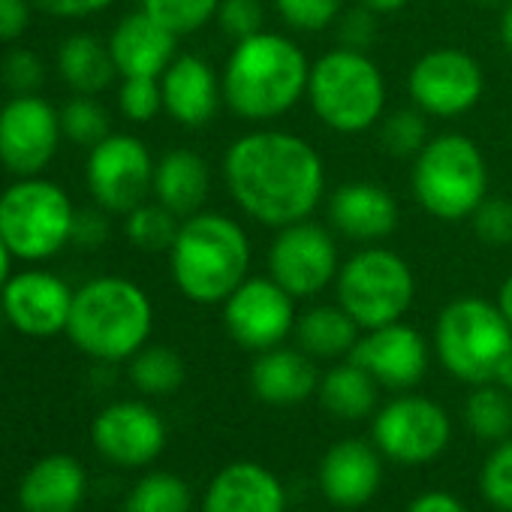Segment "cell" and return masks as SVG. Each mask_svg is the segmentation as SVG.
<instances>
[{
  "label": "cell",
  "instance_id": "obj_10",
  "mask_svg": "<svg viewBox=\"0 0 512 512\" xmlns=\"http://www.w3.org/2000/svg\"><path fill=\"white\" fill-rule=\"evenodd\" d=\"M341 263L335 229L317 223L314 217L275 229L269 244V278L278 281L296 302L314 299L335 287Z\"/></svg>",
  "mask_w": 512,
  "mask_h": 512
},
{
  "label": "cell",
  "instance_id": "obj_5",
  "mask_svg": "<svg viewBox=\"0 0 512 512\" xmlns=\"http://www.w3.org/2000/svg\"><path fill=\"white\" fill-rule=\"evenodd\" d=\"M305 100L323 127L359 136L386 115V79L368 52L335 46L311 64Z\"/></svg>",
  "mask_w": 512,
  "mask_h": 512
},
{
  "label": "cell",
  "instance_id": "obj_32",
  "mask_svg": "<svg viewBox=\"0 0 512 512\" xmlns=\"http://www.w3.org/2000/svg\"><path fill=\"white\" fill-rule=\"evenodd\" d=\"M181 217L172 214L166 205L154 202H142L133 211L124 214V235L136 250L145 253H169L175 235H178Z\"/></svg>",
  "mask_w": 512,
  "mask_h": 512
},
{
  "label": "cell",
  "instance_id": "obj_18",
  "mask_svg": "<svg viewBox=\"0 0 512 512\" xmlns=\"http://www.w3.org/2000/svg\"><path fill=\"white\" fill-rule=\"evenodd\" d=\"M350 359L362 365L383 389L404 392V389H413L425 377L431 350L422 332L398 320V323L362 332Z\"/></svg>",
  "mask_w": 512,
  "mask_h": 512
},
{
  "label": "cell",
  "instance_id": "obj_3",
  "mask_svg": "<svg viewBox=\"0 0 512 512\" xmlns=\"http://www.w3.org/2000/svg\"><path fill=\"white\" fill-rule=\"evenodd\" d=\"M253 247L238 220L220 211H196L181 220L169 247L175 290L193 305H223L250 278Z\"/></svg>",
  "mask_w": 512,
  "mask_h": 512
},
{
  "label": "cell",
  "instance_id": "obj_45",
  "mask_svg": "<svg viewBox=\"0 0 512 512\" xmlns=\"http://www.w3.org/2000/svg\"><path fill=\"white\" fill-rule=\"evenodd\" d=\"M31 4L55 19H91L106 13L115 0H31Z\"/></svg>",
  "mask_w": 512,
  "mask_h": 512
},
{
  "label": "cell",
  "instance_id": "obj_43",
  "mask_svg": "<svg viewBox=\"0 0 512 512\" xmlns=\"http://www.w3.org/2000/svg\"><path fill=\"white\" fill-rule=\"evenodd\" d=\"M377 13H371L362 4L344 7V13L335 22V34H338V46L344 49H356V52H368L377 40Z\"/></svg>",
  "mask_w": 512,
  "mask_h": 512
},
{
  "label": "cell",
  "instance_id": "obj_16",
  "mask_svg": "<svg viewBox=\"0 0 512 512\" xmlns=\"http://www.w3.org/2000/svg\"><path fill=\"white\" fill-rule=\"evenodd\" d=\"M73 293L64 278L46 269H25L10 275L0 290V314L28 338H55L67 332Z\"/></svg>",
  "mask_w": 512,
  "mask_h": 512
},
{
  "label": "cell",
  "instance_id": "obj_21",
  "mask_svg": "<svg viewBox=\"0 0 512 512\" xmlns=\"http://www.w3.org/2000/svg\"><path fill=\"white\" fill-rule=\"evenodd\" d=\"M106 43L121 79H160L178 58V37L142 7L127 13Z\"/></svg>",
  "mask_w": 512,
  "mask_h": 512
},
{
  "label": "cell",
  "instance_id": "obj_28",
  "mask_svg": "<svg viewBox=\"0 0 512 512\" xmlns=\"http://www.w3.org/2000/svg\"><path fill=\"white\" fill-rule=\"evenodd\" d=\"M296 341L314 359H350L356 350L362 329L359 323L335 302V305H314L296 320Z\"/></svg>",
  "mask_w": 512,
  "mask_h": 512
},
{
  "label": "cell",
  "instance_id": "obj_8",
  "mask_svg": "<svg viewBox=\"0 0 512 512\" xmlns=\"http://www.w3.org/2000/svg\"><path fill=\"white\" fill-rule=\"evenodd\" d=\"M76 205L70 193L43 178H16L0 193V235L22 263H46L73 244Z\"/></svg>",
  "mask_w": 512,
  "mask_h": 512
},
{
  "label": "cell",
  "instance_id": "obj_26",
  "mask_svg": "<svg viewBox=\"0 0 512 512\" xmlns=\"http://www.w3.org/2000/svg\"><path fill=\"white\" fill-rule=\"evenodd\" d=\"M208 193H211V169L202 154L190 148H172L157 160L151 196L181 220L202 211Z\"/></svg>",
  "mask_w": 512,
  "mask_h": 512
},
{
  "label": "cell",
  "instance_id": "obj_42",
  "mask_svg": "<svg viewBox=\"0 0 512 512\" xmlns=\"http://www.w3.org/2000/svg\"><path fill=\"white\" fill-rule=\"evenodd\" d=\"M0 82L10 94H37L46 82V67L31 49H13L0 61Z\"/></svg>",
  "mask_w": 512,
  "mask_h": 512
},
{
  "label": "cell",
  "instance_id": "obj_44",
  "mask_svg": "<svg viewBox=\"0 0 512 512\" xmlns=\"http://www.w3.org/2000/svg\"><path fill=\"white\" fill-rule=\"evenodd\" d=\"M112 223H109V211L106 208H79L76 211V223H73V244L82 250H97L109 241Z\"/></svg>",
  "mask_w": 512,
  "mask_h": 512
},
{
  "label": "cell",
  "instance_id": "obj_9",
  "mask_svg": "<svg viewBox=\"0 0 512 512\" xmlns=\"http://www.w3.org/2000/svg\"><path fill=\"white\" fill-rule=\"evenodd\" d=\"M335 302L362 332L398 323L416 302V275L401 253L383 244H362L341 263Z\"/></svg>",
  "mask_w": 512,
  "mask_h": 512
},
{
  "label": "cell",
  "instance_id": "obj_6",
  "mask_svg": "<svg viewBox=\"0 0 512 512\" xmlns=\"http://www.w3.org/2000/svg\"><path fill=\"white\" fill-rule=\"evenodd\" d=\"M434 350L440 365L467 386L497 383L512 362V326L482 296L452 299L434 323Z\"/></svg>",
  "mask_w": 512,
  "mask_h": 512
},
{
  "label": "cell",
  "instance_id": "obj_7",
  "mask_svg": "<svg viewBox=\"0 0 512 512\" xmlns=\"http://www.w3.org/2000/svg\"><path fill=\"white\" fill-rule=\"evenodd\" d=\"M410 190L425 214L443 223L470 220L488 196V163L464 133H437L413 157Z\"/></svg>",
  "mask_w": 512,
  "mask_h": 512
},
{
  "label": "cell",
  "instance_id": "obj_19",
  "mask_svg": "<svg viewBox=\"0 0 512 512\" xmlns=\"http://www.w3.org/2000/svg\"><path fill=\"white\" fill-rule=\"evenodd\" d=\"M326 214L335 235L356 244H380L401 223L398 199L377 181H344L329 193Z\"/></svg>",
  "mask_w": 512,
  "mask_h": 512
},
{
  "label": "cell",
  "instance_id": "obj_51",
  "mask_svg": "<svg viewBox=\"0 0 512 512\" xmlns=\"http://www.w3.org/2000/svg\"><path fill=\"white\" fill-rule=\"evenodd\" d=\"M13 260L16 256L10 253V247H7V241H4V235H0V290H4V284L10 281V269H13Z\"/></svg>",
  "mask_w": 512,
  "mask_h": 512
},
{
  "label": "cell",
  "instance_id": "obj_52",
  "mask_svg": "<svg viewBox=\"0 0 512 512\" xmlns=\"http://www.w3.org/2000/svg\"><path fill=\"white\" fill-rule=\"evenodd\" d=\"M497 383H500V386H503V389H506V392L512 395V362H509V365L503 368V374H500V380H497Z\"/></svg>",
  "mask_w": 512,
  "mask_h": 512
},
{
  "label": "cell",
  "instance_id": "obj_11",
  "mask_svg": "<svg viewBox=\"0 0 512 512\" xmlns=\"http://www.w3.org/2000/svg\"><path fill=\"white\" fill-rule=\"evenodd\" d=\"M410 103L428 118H461L479 106L485 94L482 64L455 46H440L422 52L407 73Z\"/></svg>",
  "mask_w": 512,
  "mask_h": 512
},
{
  "label": "cell",
  "instance_id": "obj_2",
  "mask_svg": "<svg viewBox=\"0 0 512 512\" xmlns=\"http://www.w3.org/2000/svg\"><path fill=\"white\" fill-rule=\"evenodd\" d=\"M311 61L278 31L238 40L223 64V106L250 124H269L293 112L308 94Z\"/></svg>",
  "mask_w": 512,
  "mask_h": 512
},
{
  "label": "cell",
  "instance_id": "obj_31",
  "mask_svg": "<svg viewBox=\"0 0 512 512\" xmlns=\"http://www.w3.org/2000/svg\"><path fill=\"white\" fill-rule=\"evenodd\" d=\"M130 380L142 395H172L184 383V359L172 347L145 344L130 359Z\"/></svg>",
  "mask_w": 512,
  "mask_h": 512
},
{
  "label": "cell",
  "instance_id": "obj_13",
  "mask_svg": "<svg viewBox=\"0 0 512 512\" xmlns=\"http://www.w3.org/2000/svg\"><path fill=\"white\" fill-rule=\"evenodd\" d=\"M61 109L40 94H13L0 106V166L13 178L43 175L61 145Z\"/></svg>",
  "mask_w": 512,
  "mask_h": 512
},
{
  "label": "cell",
  "instance_id": "obj_20",
  "mask_svg": "<svg viewBox=\"0 0 512 512\" xmlns=\"http://www.w3.org/2000/svg\"><path fill=\"white\" fill-rule=\"evenodd\" d=\"M160 91L163 112L187 130L208 127L223 106L220 76L199 55H178L160 76Z\"/></svg>",
  "mask_w": 512,
  "mask_h": 512
},
{
  "label": "cell",
  "instance_id": "obj_40",
  "mask_svg": "<svg viewBox=\"0 0 512 512\" xmlns=\"http://www.w3.org/2000/svg\"><path fill=\"white\" fill-rule=\"evenodd\" d=\"M118 109L133 124H148L163 112L160 79H121Z\"/></svg>",
  "mask_w": 512,
  "mask_h": 512
},
{
  "label": "cell",
  "instance_id": "obj_12",
  "mask_svg": "<svg viewBox=\"0 0 512 512\" xmlns=\"http://www.w3.org/2000/svg\"><path fill=\"white\" fill-rule=\"evenodd\" d=\"M154 166L148 145L133 133H109L88 148L85 184L100 208L109 214H127L148 202L154 190Z\"/></svg>",
  "mask_w": 512,
  "mask_h": 512
},
{
  "label": "cell",
  "instance_id": "obj_27",
  "mask_svg": "<svg viewBox=\"0 0 512 512\" xmlns=\"http://www.w3.org/2000/svg\"><path fill=\"white\" fill-rule=\"evenodd\" d=\"M55 64H58V76L64 79V85L73 94H85V97L103 94L118 76L109 43L97 40L94 34H70L58 46Z\"/></svg>",
  "mask_w": 512,
  "mask_h": 512
},
{
  "label": "cell",
  "instance_id": "obj_39",
  "mask_svg": "<svg viewBox=\"0 0 512 512\" xmlns=\"http://www.w3.org/2000/svg\"><path fill=\"white\" fill-rule=\"evenodd\" d=\"M473 235L485 247H509L512 244V202L500 196H485L482 205L470 214Z\"/></svg>",
  "mask_w": 512,
  "mask_h": 512
},
{
  "label": "cell",
  "instance_id": "obj_25",
  "mask_svg": "<svg viewBox=\"0 0 512 512\" xmlns=\"http://www.w3.org/2000/svg\"><path fill=\"white\" fill-rule=\"evenodd\" d=\"M85 491L88 476L73 455H46L25 473L19 503L25 512H76Z\"/></svg>",
  "mask_w": 512,
  "mask_h": 512
},
{
  "label": "cell",
  "instance_id": "obj_37",
  "mask_svg": "<svg viewBox=\"0 0 512 512\" xmlns=\"http://www.w3.org/2000/svg\"><path fill=\"white\" fill-rule=\"evenodd\" d=\"M278 19L293 34H320L335 28L344 13V0H272Z\"/></svg>",
  "mask_w": 512,
  "mask_h": 512
},
{
  "label": "cell",
  "instance_id": "obj_14",
  "mask_svg": "<svg viewBox=\"0 0 512 512\" xmlns=\"http://www.w3.org/2000/svg\"><path fill=\"white\" fill-rule=\"evenodd\" d=\"M296 320V299L269 275H250L223 302V326L229 338L250 353L281 347L296 332Z\"/></svg>",
  "mask_w": 512,
  "mask_h": 512
},
{
  "label": "cell",
  "instance_id": "obj_17",
  "mask_svg": "<svg viewBox=\"0 0 512 512\" xmlns=\"http://www.w3.org/2000/svg\"><path fill=\"white\" fill-rule=\"evenodd\" d=\"M91 440L103 458L121 467H145L166 446V425L160 413L142 401H118L97 413Z\"/></svg>",
  "mask_w": 512,
  "mask_h": 512
},
{
  "label": "cell",
  "instance_id": "obj_41",
  "mask_svg": "<svg viewBox=\"0 0 512 512\" xmlns=\"http://www.w3.org/2000/svg\"><path fill=\"white\" fill-rule=\"evenodd\" d=\"M214 22L220 25V31L232 43L269 31L266 28V7H263V0H220V10H217V19Z\"/></svg>",
  "mask_w": 512,
  "mask_h": 512
},
{
  "label": "cell",
  "instance_id": "obj_50",
  "mask_svg": "<svg viewBox=\"0 0 512 512\" xmlns=\"http://www.w3.org/2000/svg\"><path fill=\"white\" fill-rule=\"evenodd\" d=\"M497 308L503 311V317H506L509 326H512V275L503 278V284H500V290H497Z\"/></svg>",
  "mask_w": 512,
  "mask_h": 512
},
{
  "label": "cell",
  "instance_id": "obj_29",
  "mask_svg": "<svg viewBox=\"0 0 512 512\" xmlns=\"http://www.w3.org/2000/svg\"><path fill=\"white\" fill-rule=\"evenodd\" d=\"M380 383L353 359H344L320 377V401L335 419L359 422L374 413Z\"/></svg>",
  "mask_w": 512,
  "mask_h": 512
},
{
  "label": "cell",
  "instance_id": "obj_53",
  "mask_svg": "<svg viewBox=\"0 0 512 512\" xmlns=\"http://www.w3.org/2000/svg\"><path fill=\"white\" fill-rule=\"evenodd\" d=\"M473 4H479V7H503L506 0H473Z\"/></svg>",
  "mask_w": 512,
  "mask_h": 512
},
{
  "label": "cell",
  "instance_id": "obj_33",
  "mask_svg": "<svg viewBox=\"0 0 512 512\" xmlns=\"http://www.w3.org/2000/svg\"><path fill=\"white\" fill-rule=\"evenodd\" d=\"M193 494L175 473H148L127 494L124 512H190Z\"/></svg>",
  "mask_w": 512,
  "mask_h": 512
},
{
  "label": "cell",
  "instance_id": "obj_38",
  "mask_svg": "<svg viewBox=\"0 0 512 512\" xmlns=\"http://www.w3.org/2000/svg\"><path fill=\"white\" fill-rule=\"evenodd\" d=\"M479 488L494 509L512 512V437L500 440L497 449H491V455L485 458Z\"/></svg>",
  "mask_w": 512,
  "mask_h": 512
},
{
  "label": "cell",
  "instance_id": "obj_24",
  "mask_svg": "<svg viewBox=\"0 0 512 512\" xmlns=\"http://www.w3.org/2000/svg\"><path fill=\"white\" fill-rule=\"evenodd\" d=\"M250 389L263 404L272 407H293L308 401L320 389L317 359L308 356L302 347H272L256 353L250 368Z\"/></svg>",
  "mask_w": 512,
  "mask_h": 512
},
{
  "label": "cell",
  "instance_id": "obj_46",
  "mask_svg": "<svg viewBox=\"0 0 512 512\" xmlns=\"http://www.w3.org/2000/svg\"><path fill=\"white\" fill-rule=\"evenodd\" d=\"M31 0H0V43H16L31 25Z\"/></svg>",
  "mask_w": 512,
  "mask_h": 512
},
{
  "label": "cell",
  "instance_id": "obj_23",
  "mask_svg": "<svg viewBox=\"0 0 512 512\" xmlns=\"http://www.w3.org/2000/svg\"><path fill=\"white\" fill-rule=\"evenodd\" d=\"M202 512H287V494L269 467L235 461L211 479Z\"/></svg>",
  "mask_w": 512,
  "mask_h": 512
},
{
  "label": "cell",
  "instance_id": "obj_48",
  "mask_svg": "<svg viewBox=\"0 0 512 512\" xmlns=\"http://www.w3.org/2000/svg\"><path fill=\"white\" fill-rule=\"evenodd\" d=\"M356 4L368 7L377 16H395V13H401L410 4V0H356Z\"/></svg>",
  "mask_w": 512,
  "mask_h": 512
},
{
  "label": "cell",
  "instance_id": "obj_15",
  "mask_svg": "<svg viewBox=\"0 0 512 512\" xmlns=\"http://www.w3.org/2000/svg\"><path fill=\"white\" fill-rule=\"evenodd\" d=\"M452 437L446 410L425 395H401L374 416V446L398 464H425L443 455Z\"/></svg>",
  "mask_w": 512,
  "mask_h": 512
},
{
  "label": "cell",
  "instance_id": "obj_35",
  "mask_svg": "<svg viewBox=\"0 0 512 512\" xmlns=\"http://www.w3.org/2000/svg\"><path fill=\"white\" fill-rule=\"evenodd\" d=\"M139 7L181 40L217 19L220 0H142Z\"/></svg>",
  "mask_w": 512,
  "mask_h": 512
},
{
  "label": "cell",
  "instance_id": "obj_30",
  "mask_svg": "<svg viewBox=\"0 0 512 512\" xmlns=\"http://www.w3.org/2000/svg\"><path fill=\"white\" fill-rule=\"evenodd\" d=\"M464 419L479 440L500 443L512 437V395L500 383L473 386L464 404Z\"/></svg>",
  "mask_w": 512,
  "mask_h": 512
},
{
  "label": "cell",
  "instance_id": "obj_34",
  "mask_svg": "<svg viewBox=\"0 0 512 512\" xmlns=\"http://www.w3.org/2000/svg\"><path fill=\"white\" fill-rule=\"evenodd\" d=\"M380 127V145L386 154L398 157V160H413L431 139L428 133V115L419 112L416 106L407 109H395L389 115H383Z\"/></svg>",
  "mask_w": 512,
  "mask_h": 512
},
{
  "label": "cell",
  "instance_id": "obj_1",
  "mask_svg": "<svg viewBox=\"0 0 512 512\" xmlns=\"http://www.w3.org/2000/svg\"><path fill=\"white\" fill-rule=\"evenodd\" d=\"M223 184L244 217L281 229L317 214L326 199V163L305 136L256 127L229 142Z\"/></svg>",
  "mask_w": 512,
  "mask_h": 512
},
{
  "label": "cell",
  "instance_id": "obj_36",
  "mask_svg": "<svg viewBox=\"0 0 512 512\" xmlns=\"http://www.w3.org/2000/svg\"><path fill=\"white\" fill-rule=\"evenodd\" d=\"M61 130L73 145H82V148H94L112 133L106 109L94 97H85V94H76L61 109Z\"/></svg>",
  "mask_w": 512,
  "mask_h": 512
},
{
  "label": "cell",
  "instance_id": "obj_54",
  "mask_svg": "<svg viewBox=\"0 0 512 512\" xmlns=\"http://www.w3.org/2000/svg\"><path fill=\"white\" fill-rule=\"evenodd\" d=\"M136 4H142V0H136Z\"/></svg>",
  "mask_w": 512,
  "mask_h": 512
},
{
  "label": "cell",
  "instance_id": "obj_4",
  "mask_svg": "<svg viewBox=\"0 0 512 512\" xmlns=\"http://www.w3.org/2000/svg\"><path fill=\"white\" fill-rule=\"evenodd\" d=\"M151 329L154 305L130 278H91L73 293L67 338L97 362H130L148 344Z\"/></svg>",
  "mask_w": 512,
  "mask_h": 512
},
{
  "label": "cell",
  "instance_id": "obj_47",
  "mask_svg": "<svg viewBox=\"0 0 512 512\" xmlns=\"http://www.w3.org/2000/svg\"><path fill=\"white\" fill-rule=\"evenodd\" d=\"M407 512H467V506L449 491H425L407 506Z\"/></svg>",
  "mask_w": 512,
  "mask_h": 512
},
{
  "label": "cell",
  "instance_id": "obj_49",
  "mask_svg": "<svg viewBox=\"0 0 512 512\" xmlns=\"http://www.w3.org/2000/svg\"><path fill=\"white\" fill-rule=\"evenodd\" d=\"M497 34H500V46L512 55V0L500 7V25H497Z\"/></svg>",
  "mask_w": 512,
  "mask_h": 512
},
{
  "label": "cell",
  "instance_id": "obj_22",
  "mask_svg": "<svg viewBox=\"0 0 512 512\" xmlns=\"http://www.w3.org/2000/svg\"><path fill=\"white\" fill-rule=\"evenodd\" d=\"M383 482V464L371 443L365 440H338L320 464V488L329 503L341 509L365 506Z\"/></svg>",
  "mask_w": 512,
  "mask_h": 512
}]
</instances>
